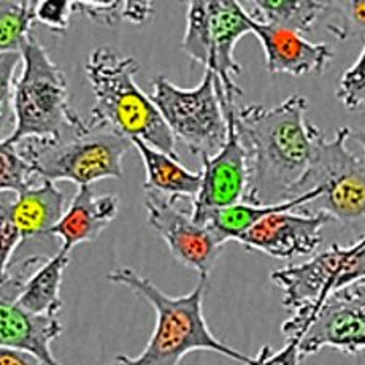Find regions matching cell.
Wrapping results in <instances>:
<instances>
[{
    "mask_svg": "<svg viewBox=\"0 0 365 365\" xmlns=\"http://www.w3.org/2000/svg\"><path fill=\"white\" fill-rule=\"evenodd\" d=\"M64 202V194L54 182L43 180L38 186H31L15 195V199L5 197V215L26 242L50 235L66 212Z\"/></svg>",
    "mask_w": 365,
    "mask_h": 365,
    "instance_id": "17",
    "label": "cell"
},
{
    "mask_svg": "<svg viewBox=\"0 0 365 365\" xmlns=\"http://www.w3.org/2000/svg\"><path fill=\"white\" fill-rule=\"evenodd\" d=\"M154 13L151 2H124V21L130 24L143 26L148 23Z\"/></svg>",
    "mask_w": 365,
    "mask_h": 365,
    "instance_id": "30",
    "label": "cell"
},
{
    "mask_svg": "<svg viewBox=\"0 0 365 365\" xmlns=\"http://www.w3.org/2000/svg\"><path fill=\"white\" fill-rule=\"evenodd\" d=\"M250 26L251 34H255L262 45L265 67L270 75H322L334 59V48L324 41L314 43L302 34L259 23L251 15Z\"/></svg>",
    "mask_w": 365,
    "mask_h": 365,
    "instance_id": "15",
    "label": "cell"
},
{
    "mask_svg": "<svg viewBox=\"0 0 365 365\" xmlns=\"http://www.w3.org/2000/svg\"><path fill=\"white\" fill-rule=\"evenodd\" d=\"M150 97L175 140L195 156H213L226 143L227 118L212 72L205 70L202 81L191 89L180 88L163 75L156 76Z\"/></svg>",
    "mask_w": 365,
    "mask_h": 365,
    "instance_id": "8",
    "label": "cell"
},
{
    "mask_svg": "<svg viewBox=\"0 0 365 365\" xmlns=\"http://www.w3.org/2000/svg\"><path fill=\"white\" fill-rule=\"evenodd\" d=\"M351 137H354L356 142L362 146L364 153H365V125H362V128H357L356 130L351 129ZM364 163H365V160H364Z\"/></svg>",
    "mask_w": 365,
    "mask_h": 365,
    "instance_id": "32",
    "label": "cell"
},
{
    "mask_svg": "<svg viewBox=\"0 0 365 365\" xmlns=\"http://www.w3.org/2000/svg\"><path fill=\"white\" fill-rule=\"evenodd\" d=\"M107 279L145 299L156 312L154 331L142 353L135 357L116 356L108 365H180L182 357L192 351H212L250 365V356L226 345L210 331L203 314L208 278L199 277L194 289L180 297L168 296L130 267H118L108 273Z\"/></svg>",
    "mask_w": 365,
    "mask_h": 365,
    "instance_id": "2",
    "label": "cell"
},
{
    "mask_svg": "<svg viewBox=\"0 0 365 365\" xmlns=\"http://www.w3.org/2000/svg\"><path fill=\"white\" fill-rule=\"evenodd\" d=\"M140 66L115 48L97 46L89 53L84 73L94 94L88 121L128 140H143L153 148L178 158L177 140L150 96L135 81Z\"/></svg>",
    "mask_w": 365,
    "mask_h": 365,
    "instance_id": "3",
    "label": "cell"
},
{
    "mask_svg": "<svg viewBox=\"0 0 365 365\" xmlns=\"http://www.w3.org/2000/svg\"><path fill=\"white\" fill-rule=\"evenodd\" d=\"M35 4L0 2V56L21 53L32 34Z\"/></svg>",
    "mask_w": 365,
    "mask_h": 365,
    "instance_id": "22",
    "label": "cell"
},
{
    "mask_svg": "<svg viewBox=\"0 0 365 365\" xmlns=\"http://www.w3.org/2000/svg\"><path fill=\"white\" fill-rule=\"evenodd\" d=\"M19 64V53L0 56V140H6L15 130L13 91H15V73Z\"/></svg>",
    "mask_w": 365,
    "mask_h": 365,
    "instance_id": "24",
    "label": "cell"
},
{
    "mask_svg": "<svg viewBox=\"0 0 365 365\" xmlns=\"http://www.w3.org/2000/svg\"><path fill=\"white\" fill-rule=\"evenodd\" d=\"M252 19L259 23L283 27L297 34H307L313 29L318 18L329 10V2H289V0H256L252 2Z\"/></svg>",
    "mask_w": 365,
    "mask_h": 365,
    "instance_id": "21",
    "label": "cell"
},
{
    "mask_svg": "<svg viewBox=\"0 0 365 365\" xmlns=\"http://www.w3.org/2000/svg\"><path fill=\"white\" fill-rule=\"evenodd\" d=\"M73 13L86 16L97 24L111 27L124 21V2H73Z\"/></svg>",
    "mask_w": 365,
    "mask_h": 365,
    "instance_id": "28",
    "label": "cell"
},
{
    "mask_svg": "<svg viewBox=\"0 0 365 365\" xmlns=\"http://www.w3.org/2000/svg\"><path fill=\"white\" fill-rule=\"evenodd\" d=\"M68 262L70 256L62 251L46 257V261L26 282L18 297V304L34 314L59 316L62 308V277Z\"/></svg>",
    "mask_w": 365,
    "mask_h": 365,
    "instance_id": "20",
    "label": "cell"
},
{
    "mask_svg": "<svg viewBox=\"0 0 365 365\" xmlns=\"http://www.w3.org/2000/svg\"><path fill=\"white\" fill-rule=\"evenodd\" d=\"M308 99L294 94L277 105L251 103L234 121L248 154L250 185L245 202L275 205L292 199L310 167L319 128L307 121Z\"/></svg>",
    "mask_w": 365,
    "mask_h": 365,
    "instance_id": "1",
    "label": "cell"
},
{
    "mask_svg": "<svg viewBox=\"0 0 365 365\" xmlns=\"http://www.w3.org/2000/svg\"><path fill=\"white\" fill-rule=\"evenodd\" d=\"M37 175L29 163L21 156L16 145H9L0 140V194H21L34 186Z\"/></svg>",
    "mask_w": 365,
    "mask_h": 365,
    "instance_id": "23",
    "label": "cell"
},
{
    "mask_svg": "<svg viewBox=\"0 0 365 365\" xmlns=\"http://www.w3.org/2000/svg\"><path fill=\"white\" fill-rule=\"evenodd\" d=\"M332 10L341 15V23L329 24L327 29L340 41L351 37H362L365 40V2H336L329 4Z\"/></svg>",
    "mask_w": 365,
    "mask_h": 365,
    "instance_id": "26",
    "label": "cell"
},
{
    "mask_svg": "<svg viewBox=\"0 0 365 365\" xmlns=\"http://www.w3.org/2000/svg\"><path fill=\"white\" fill-rule=\"evenodd\" d=\"M336 99L349 111H365V45L354 64L340 76Z\"/></svg>",
    "mask_w": 365,
    "mask_h": 365,
    "instance_id": "25",
    "label": "cell"
},
{
    "mask_svg": "<svg viewBox=\"0 0 365 365\" xmlns=\"http://www.w3.org/2000/svg\"><path fill=\"white\" fill-rule=\"evenodd\" d=\"M282 332L287 340L300 339L302 357L324 348L345 354L365 351V279L335 291L321 305L292 312Z\"/></svg>",
    "mask_w": 365,
    "mask_h": 365,
    "instance_id": "9",
    "label": "cell"
},
{
    "mask_svg": "<svg viewBox=\"0 0 365 365\" xmlns=\"http://www.w3.org/2000/svg\"><path fill=\"white\" fill-rule=\"evenodd\" d=\"M351 128L336 129L332 140L318 130L308 172L294 189L292 199L321 189L313 210L365 234V163L346 148ZM362 234V235H364Z\"/></svg>",
    "mask_w": 365,
    "mask_h": 365,
    "instance_id": "6",
    "label": "cell"
},
{
    "mask_svg": "<svg viewBox=\"0 0 365 365\" xmlns=\"http://www.w3.org/2000/svg\"><path fill=\"white\" fill-rule=\"evenodd\" d=\"M130 143L143 160V187L146 192L164 195V197L173 200L195 199L200 189V172H191L189 168L180 164L178 158H173L170 154L153 148L143 140L133 138L130 140Z\"/></svg>",
    "mask_w": 365,
    "mask_h": 365,
    "instance_id": "18",
    "label": "cell"
},
{
    "mask_svg": "<svg viewBox=\"0 0 365 365\" xmlns=\"http://www.w3.org/2000/svg\"><path fill=\"white\" fill-rule=\"evenodd\" d=\"M235 108L224 110L227 118V140L213 156L202 158L200 189L192 200L191 215L199 224L220 208L245 200L250 185L248 154L235 128Z\"/></svg>",
    "mask_w": 365,
    "mask_h": 365,
    "instance_id": "13",
    "label": "cell"
},
{
    "mask_svg": "<svg viewBox=\"0 0 365 365\" xmlns=\"http://www.w3.org/2000/svg\"><path fill=\"white\" fill-rule=\"evenodd\" d=\"M331 221L332 217L322 212L292 213L287 210L264 217L237 242L247 250L286 261L313 255L322 243V229Z\"/></svg>",
    "mask_w": 365,
    "mask_h": 365,
    "instance_id": "14",
    "label": "cell"
},
{
    "mask_svg": "<svg viewBox=\"0 0 365 365\" xmlns=\"http://www.w3.org/2000/svg\"><path fill=\"white\" fill-rule=\"evenodd\" d=\"M178 202L146 192L145 208L148 224L165 242L180 264L195 270L199 277L208 278L224 245L207 226L195 221L191 212L181 208Z\"/></svg>",
    "mask_w": 365,
    "mask_h": 365,
    "instance_id": "12",
    "label": "cell"
},
{
    "mask_svg": "<svg viewBox=\"0 0 365 365\" xmlns=\"http://www.w3.org/2000/svg\"><path fill=\"white\" fill-rule=\"evenodd\" d=\"M300 339H289L279 351L264 345L255 357H251L250 365H300Z\"/></svg>",
    "mask_w": 365,
    "mask_h": 365,
    "instance_id": "29",
    "label": "cell"
},
{
    "mask_svg": "<svg viewBox=\"0 0 365 365\" xmlns=\"http://www.w3.org/2000/svg\"><path fill=\"white\" fill-rule=\"evenodd\" d=\"M130 140L89 121L78 123L50 138H27L16 148L37 177L91 186L96 181L123 177V159Z\"/></svg>",
    "mask_w": 365,
    "mask_h": 365,
    "instance_id": "4",
    "label": "cell"
},
{
    "mask_svg": "<svg viewBox=\"0 0 365 365\" xmlns=\"http://www.w3.org/2000/svg\"><path fill=\"white\" fill-rule=\"evenodd\" d=\"M353 245H354V247H357V248H365V234H364L356 243H353Z\"/></svg>",
    "mask_w": 365,
    "mask_h": 365,
    "instance_id": "33",
    "label": "cell"
},
{
    "mask_svg": "<svg viewBox=\"0 0 365 365\" xmlns=\"http://www.w3.org/2000/svg\"><path fill=\"white\" fill-rule=\"evenodd\" d=\"M251 32L250 13L238 2H191L181 48L192 61L212 72L217 81L222 108H235L243 89L235 78L242 66L235 46Z\"/></svg>",
    "mask_w": 365,
    "mask_h": 365,
    "instance_id": "7",
    "label": "cell"
},
{
    "mask_svg": "<svg viewBox=\"0 0 365 365\" xmlns=\"http://www.w3.org/2000/svg\"><path fill=\"white\" fill-rule=\"evenodd\" d=\"M19 54L23 68L13 91L15 130L4 142L58 137L81 119L70 105L66 75L34 34Z\"/></svg>",
    "mask_w": 365,
    "mask_h": 365,
    "instance_id": "5",
    "label": "cell"
},
{
    "mask_svg": "<svg viewBox=\"0 0 365 365\" xmlns=\"http://www.w3.org/2000/svg\"><path fill=\"white\" fill-rule=\"evenodd\" d=\"M321 189L300 195V197L286 200L275 205H256L250 202H238L235 205L226 208H220L212 212L202 220V226H207L215 237L222 245L230 240H238L243 234H247L251 227H255L257 222H261L264 217L278 212H287V210H297L305 205H310L312 202L319 199Z\"/></svg>",
    "mask_w": 365,
    "mask_h": 365,
    "instance_id": "19",
    "label": "cell"
},
{
    "mask_svg": "<svg viewBox=\"0 0 365 365\" xmlns=\"http://www.w3.org/2000/svg\"><path fill=\"white\" fill-rule=\"evenodd\" d=\"M73 15V2H53V0H41L35 4V19L46 26L56 34H64L68 31L70 21Z\"/></svg>",
    "mask_w": 365,
    "mask_h": 365,
    "instance_id": "27",
    "label": "cell"
},
{
    "mask_svg": "<svg viewBox=\"0 0 365 365\" xmlns=\"http://www.w3.org/2000/svg\"><path fill=\"white\" fill-rule=\"evenodd\" d=\"M270 279L287 310L321 305L335 291L365 279V248L334 243L305 262L272 272Z\"/></svg>",
    "mask_w": 365,
    "mask_h": 365,
    "instance_id": "10",
    "label": "cell"
},
{
    "mask_svg": "<svg viewBox=\"0 0 365 365\" xmlns=\"http://www.w3.org/2000/svg\"><path fill=\"white\" fill-rule=\"evenodd\" d=\"M118 213L119 199L115 194L94 195L91 186H80L50 235L61 238V251L70 255L78 245L97 240Z\"/></svg>",
    "mask_w": 365,
    "mask_h": 365,
    "instance_id": "16",
    "label": "cell"
},
{
    "mask_svg": "<svg viewBox=\"0 0 365 365\" xmlns=\"http://www.w3.org/2000/svg\"><path fill=\"white\" fill-rule=\"evenodd\" d=\"M0 365H43V362L27 351L0 346Z\"/></svg>",
    "mask_w": 365,
    "mask_h": 365,
    "instance_id": "31",
    "label": "cell"
},
{
    "mask_svg": "<svg viewBox=\"0 0 365 365\" xmlns=\"http://www.w3.org/2000/svg\"><path fill=\"white\" fill-rule=\"evenodd\" d=\"M45 261V256L26 257L10 265L0 283V346L27 351L43 365H62L51 351L53 341L62 334L59 316L34 314L18 304L26 282Z\"/></svg>",
    "mask_w": 365,
    "mask_h": 365,
    "instance_id": "11",
    "label": "cell"
}]
</instances>
